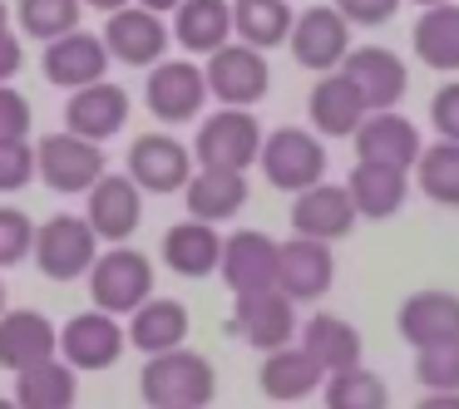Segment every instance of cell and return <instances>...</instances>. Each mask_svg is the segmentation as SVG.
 Masks as SVG:
<instances>
[{
  "mask_svg": "<svg viewBox=\"0 0 459 409\" xmlns=\"http://www.w3.org/2000/svg\"><path fill=\"white\" fill-rule=\"evenodd\" d=\"M35 237L40 227L21 208H0V267H15L25 251H35Z\"/></svg>",
  "mask_w": 459,
  "mask_h": 409,
  "instance_id": "39",
  "label": "cell"
},
{
  "mask_svg": "<svg viewBox=\"0 0 459 409\" xmlns=\"http://www.w3.org/2000/svg\"><path fill=\"white\" fill-rule=\"evenodd\" d=\"M104 70H109V45L100 35H65V40L45 45V80L60 84V89H90V84H104Z\"/></svg>",
  "mask_w": 459,
  "mask_h": 409,
  "instance_id": "15",
  "label": "cell"
},
{
  "mask_svg": "<svg viewBox=\"0 0 459 409\" xmlns=\"http://www.w3.org/2000/svg\"><path fill=\"white\" fill-rule=\"evenodd\" d=\"M0 409H21V405H15V399H0Z\"/></svg>",
  "mask_w": 459,
  "mask_h": 409,
  "instance_id": "51",
  "label": "cell"
},
{
  "mask_svg": "<svg viewBox=\"0 0 459 409\" xmlns=\"http://www.w3.org/2000/svg\"><path fill=\"white\" fill-rule=\"evenodd\" d=\"M291 326H297V311H291V301L281 296V291L238 296V306H232V330H238V340H247L252 350H267V355L287 350Z\"/></svg>",
  "mask_w": 459,
  "mask_h": 409,
  "instance_id": "14",
  "label": "cell"
},
{
  "mask_svg": "<svg viewBox=\"0 0 459 409\" xmlns=\"http://www.w3.org/2000/svg\"><path fill=\"white\" fill-rule=\"evenodd\" d=\"M429 124L439 129L445 143H459V80H449L445 89H435V99H429Z\"/></svg>",
  "mask_w": 459,
  "mask_h": 409,
  "instance_id": "41",
  "label": "cell"
},
{
  "mask_svg": "<svg viewBox=\"0 0 459 409\" xmlns=\"http://www.w3.org/2000/svg\"><path fill=\"white\" fill-rule=\"evenodd\" d=\"M129 178L149 192H173V188H188V149L169 133H143L134 139L129 149Z\"/></svg>",
  "mask_w": 459,
  "mask_h": 409,
  "instance_id": "18",
  "label": "cell"
},
{
  "mask_svg": "<svg viewBox=\"0 0 459 409\" xmlns=\"http://www.w3.org/2000/svg\"><path fill=\"white\" fill-rule=\"evenodd\" d=\"M25 133H30V104H25L15 89L0 84V143H5V139H25Z\"/></svg>",
  "mask_w": 459,
  "mask_h": 409,
  "instance_id": "42",
  "label": "cell"
},
{
  "mask_svg": "<svg viewBox=\"0 0 459 409\" xmlns=\"http://www.w3.org/2000/svg\"><path fill=\"white\" fill-rule=\"evenodd\" d=\"M198 163L203 168H218V173H242L252 158H262L267 139H262L257 119L247 109H218L212 119H203L198 129Z\"/></svg>",
  "mask_w": 459,
  "mask_h": 409,
  "instance_id": "3",
  "label": "cell"
},
{
  "mask_svg": "<svg viewBox=\"0 0 459 409\" xmlns=\"http://www.w3.org/2000/svg\"><path fill=\"white\" fill-rule=\"evenodd\" d=\"M232 25H238L242 45H252V50L281 45L291 30H297L287 0H238V5H232Z\"/></svg>",
  "mask_w": 459,
  "mask_h": 409,
  "instance_id": "34",
  "label": "cell"
},
{
  "mask_svg": "<svg viewBox=\"0 0 459 409\" xmlns=\"http://www.w3.org/2000/svg\"><path fill=\"white\" fill-rule=\"evenodd\" d=\"M301 345L316 355V365L326 375H346V370H360V336L351 320L341 316H311L301 326Z\"/></svg>",
  "mask_w": 459,
  "mask_h": 409,
  "instance_id": "26",
  "label": "cell"
},
{
  "mask_svg": "<svg viewBox=\"0 0 459 409\" xmlns=\"http://www.w3.org/2000/svg\"><path fill=\"white\" fill-rule=\"evenodd\" d=\"M80 385H74V365L65 360H50L40 370H25L15 375V405L21 409H70Z\"/></svg>",
  "mask_w": 459,
  "mask_h": 409,
  "instance_id": "33",
  "label": "cell"
},
{
  "mask_svg": "<svg viewBox=\"0 0 459 409\" xmlns=\"http://www.w3.org/2000/svg\"><path fill=\"white\" fill-rule=\"evenodd\" d=\"M143 399L153 409H208L218 395V375H212L208 355L198 350H169V355H153L139 375Z\"/></svg>",
  "mask_w": 459,
  "mask_h": 409,
  "instance_id": "1",
  "label": "cell"
},
{
  "mask_svg": "<svg viewBox=\"0 0 459 409\" xmlns=\"http://www.w3.org/2000/svg\"><path fill=\"white\" fill-rule=\"evenodd\" d=\"M94 237L100 232L90 227V217H70V212H60V217H50L40 227V237H35V261H40V271L50 281H74L80 271H90L94 261Z\"/></svg>",
  "mask_w": 459,
  "mask_h": 409,
  "instance_id": "6",
  "label": "cell"
},
{
  "mask_svg": "<svg viewBox=\"0 0 459 409\" xmlns=\"http://www.w3.org/2000/svg\"><path fill=\"white\" fill-rule=\"evenodd\" d=\"M321 379H326V370L316 365V355H311L307 345H287V350L262 360V389H267L272 399H281V405L311 395Z\"/></svg>",
  "mask_w": 459,
  "mask_h": 409,
  "instance_id": "30",
  "label": "cell"
},
{
  "mask_svg": "<svg viewBox=\"0 0 459 409\" xmlns=\"http://www.w3.org/2000/svg\"><path fill=\"white\" fill-rule=\"evenodd\" d=\"M420 188H425L429 202L439 208H459V143H445L439 139L435 149L420 153Z\"/></svg>",
  "mask_w": 459,
  "mask_h": 409,
  "instance_id": "36",
  "label": "cell"
},
{
  "mask_svg": "<svg viewBox=\"0 0 459 409\" xmlns=\"http://www.w3.org/2000/svg\"><path fill=\"white\" fill-rule=\"evenodd\" d=\"M395 326L420 350L445 345V340L459 336V296H449V291H415V296L400 301Z\"/></svg>",
  "mask_w": 459,
  "mask_h": 409,
  "instance_id": "19",
  "label": "cell"
},
{
  "mask_svg": "<svg viewBox=\"0 0 459 409\" xmlns=\"http://www.w3.org/2000/svg\"><path fill=\"white\" fill-rule=\"evenodd\" d=\"M370 119V104L346 74H321L316 89H311V124H316L326 139H356L360 124Z\"/></svg>",
  "mask_w": 459,
  "mask_h": 409,
  "instance_id": "23",
  "label": "cell"
},
{
  "mask_svg": "<svg viewBox=\"0 0 459 409\" xmlns=\"http://www.w3.org/2000/svg\"><path fill=\"white\" fill-rule=\"evenodd\" d=\"M238 30L232 25V5L228 0H183L178 15H173V35H178L183 50L193 55H218L228 50V35Z\"/></svg>",
  "mask_w": 459,
  "mask_h": 409,
  "instance_id": "25",
  "label": "cell"
},
{
  "mask_svg": "<svg viewBox=\"0 0 459 409\" xmlns=\"http://www.w3.org/2000/svg\"><path fill=\"white\" fill-rule=\"evenodd\" d=\"M420 5H429V11H435V5H449V0H420Z\"/></svg>",
  "mask_w": 459,
  "mask_h": 409,
  "instance_id": "50",
  "label": "cell"
},
{
  "mask_svg": "<svg viewBox=\"0 0 459 409\" xmlns=\"http://www.w3.org/2000/svg\"><path fill=\"white\" fill-rule=\"evenodd\" d=\"M183 336H188V311L183 301H149L143 311H134V326H129V340L134 350L143 355H169V350H183Z\"/></svg>",
  "mask_w": 459,
  "mask_h": 409,
  "instance_id": "29",
  "label": "cell"
},
{
  "mask_svg": "<svg viewBox=\"0 0 459 409\" xmlns=\"http://www.w3.org/2000/svg\"><path fill=\"white\" fill-rule=\"evenodd\" d=\"M242 202H247V178L242 173L198 168V178L188 183L193 222H228L232 212H242Z\"/></svg>",
  "mask_w": 459,
  "mask_h": 409,
  "instance_id": "31",
  "label": "cell"
},
{
  "mask_svg": "<svg viewBox=\"0 0 459 409\" xmlns=\"http://www.w3.org/2000/svg\"><path fill=\"white\" fill-rule=\"evenodd\" d=\"M40 173V149H30L25 139L0 143V192H15Z\"/></svg>",
  "mask_w": 459,
  "mask_h": 409,
  "instance_id": "40",
  "label": "cell"
},
{
  "mask_svg": "<svg viewBox=\"0 0 459 409\" xmlns=\"http://www.w3.org/2000/svg\"><path fill=\"white\" fill-rule=\"evenodd\" d=\"M222 281L238 296H262L281 286V242L267 232H238L222 247Z\"/></svg>",
  "mask_w": 459,
  "mask_h": 409,
  "instance_id": "5",
  "label": "cell"
},
{
  "mask_svg": "<svg viewBox=\"0 0 459 409\" xmlns=\"http://www.w3.org/2000/svg\"><path fill=\"white\" fill-rule=\"evenodd\" d=\"M15 70H21V45L11 30H0V80H11Z\"/></svg>",
  "mask_w": 459,
  "mask_h": 409,
  "instance_id": "44",
  "label": "cell"
},
{
  "mask_svg": "<svg viewBox=\"0 0 459 409\" xmlns=\"http://www.w3.org/2000/svg\"><path fill=\"white\" fill-rule=\"evenodd\" d=\"M203 74H208V94L222 99L228 109L257 104L262 94H267V84H272L267 60H262V50H252V45H228V50H218Z\"/></svg>",
  "mask_w": 459,
  "mask_h": 409,
  "instance_id": "10",
  "label": "cell"
},
{
  "mask_svg": "<svg viewBox=\"0 0 459 409\" xmlns=\"http://www.w3.org/2000/svg\"><path fill=\"white\" fill-rule=\"evenodd\" d=\"M40 178L55 192H94V183L104 178V149L90 139H74L70 129L50 133L40 143Z\"/></svg>",
  "mask_w": 459,
  "mask_h": 409,
  "instance_id": "7",
  "label": "cell"
},
{
  "mask_svg": "<svg viewBox=\"0 0 459 409\" xmlns=\"http://www.w3.org/2000/svg\"><path fill=\"white\" fill-rule=\"evenodd\" d=\"M94 11H109V15H119V11H129V5H124V0H90Z\"/></svg>",
  "mask_w": 459,
  "mask_h": 409,
  "instance_id": "47",
  "label": "cell"
},
{
  "mask_svg": "<svg viewBox=\"0 0 459 409\" xmlns=\"http://www.w3.org/2000/svg\"><path fill=\"white\" fill-rule=\"evenodd\" d=\"M390 389L376 370H346V375H331L326 385V409H385Z\"/></svg>",
  "mask_w": 459,
  "mask_h": 409,
  "instance_id": "37",
  "label": "cell"
},
{
  "mask_svg": "<svg viewBox=\"0 0 459 409\" xmlns=\"http://www.w3.org/2000/svg\"><path fill=\"white\" fill-rule=\"evenodd\" d=\"M90 227L109 242H124L143 217V198H139V183L134 178H119V173H104L90 192Z\"/></svg>",
  "mask_w": 459,
  "mask_h": 409,
  "instance_id": "24",
  "label": "cell"
},
{
  "mask_svg": "<svg viewBox=\"0 0 459 409\" xmlns=\"http://www.w3.org/2000/svg\"><path fill=\"white\" fill-rule=\"evenodd\" d=\"M351 55V21L331 5H311L297 15V30H291V60L301 70H336Z\"/></svg>",
  "mask_w": 459,
  "mask_h": 409,
  "instance_id": "8",
  "label": "cell"
},
{
  "mask_svg": "<svg viewBox=\"0 0 459 409\" xmlns=\"http://www.w3.org/2000/svg\"><path fill=\"white\" fill-rule=\"evenodd\" d=\"M124 340L129 330L109 316V311H84V316H70L60 330V350L65 365L74 370H109L114 360L124 355Z\"/></svg>",
  "mask_w": 459,
  "mask_h": 409,
  "instance_id": "9",
  "label": "cell"
},
{
  "mask_svg": "<svg viewBox=\"0 0 459 409\" xmlns=\"http://www.w3.org/2000/svg\"><path fill=\"white\" fill-rule=\"evenodd\" d=\"M139 5H143V11H153V15H159V11H178L183 0H139Z\"/></svg>",
  "mask_w": 459,
  "mask_h": 409,
  "instance_id": "46",
  "label": "cell"
},
{
  "mask_svg": "<svg viewBox=\"0 0 459 409\" xmlns=\"http://www.w3.org/2000/svg\"><path fill=\"white\" fill-rule=\"evenodd\" d=\"M356 198L351 188H336V183H316L307 188L297 202H291V232L297 237H311V242H336L356 227Z\"/></svg>",
  "mask_w": 459,
  "mask_h": 409,
  "instance_id": "11",
  "label": "cell"
},
{
  "mask_svg": "<svg viewBox=\"0 0 459 409\" xmlns=\"http://www.w3.org/2000/svg\"><path fill=\"white\" fill-rule=\"evenodd\" d=\"M262 173H267L272 188L281 192H307L321 183V173H326V149L316 143V133L307 129H277L267 139V149H262Z\"/></svg>",
  "mask_w": 459,
  "mask_h": 409,
  "instance_id": "4",
  "label": "cell"
},
{
  "mask_svg": "<svg viewBox=\"0 0 459 409\" xmlns=\"http://www.w3.org/2000/svg\"><path fill=\"white\" fill-rule=\"evenodd\" d=\"M346 188H351V198H356L360 217H395L405 192H410V183L400 168H385V163H356Z\"/></svg>",
  "mask_w": 459,
  "mask_h": 409,
  "instance_id": "28",
  "label": "cell"
},
{
  "mask_svg": "<svg viewBox=\"0 0 459 409\" xmlns=\"http://www.w3.org/2000/svg\"><path fill=\"white\" fill-rule=\"evenodd\" d=\"M415 55L429 70H459V5H435L415 21Z\"/></svg>",
  "mask_w": 459,
  "mask_h": 409,
  "instance_id": "32",
  "label": "cell"
},
{
  "mask_svg": "<svg viewBox=\"0 0 459 409\" xmlns=\"http://www.w3.org/2000/svg\"><path fill=\"white\" fill-rule=\"evenodd\" d=\"M5 316H11V311H5V286H0V320H5Z\"/></svg>",
  "mask_w": 459,
  "mask_h": 409,
  "instance_id": "48",
  "label": "cell"
},
{
  "mask_svg": "<svg viewBox=\"0 0 459 409\" xmlns=\"http://www.w3.org/2000/svg\"><path fill=\"white\" fill-rule=\"evenodd\" d=\"M395 5H400V0H336V11L346 15V21H356V25L390 21V15H395Z\"/></svg>",
  "mask_w": 459,
  "mask_h": 409,
  "instance_id": "43",
  "label": "cell"
},
{
  "mask_svg": "<svg viewBox=\"0 0 459 409\" xmlns=\"http://www.w3.org/2000/svg\"><path fill=\"white\" fill-rule=\"evenodd\" d=\"M336 281V261H331L326 242H311V237H291L281 242V296L287 301H316L331 291Z\"/></svg>",
  "mask_w": 459,
  "mask_h": 409,
  "instance_id": "17",
  "label": "cell"
},
{
  "mask_svg": "<svg viewBox=\"0 0 459 409\" xmlns=\"http://www.w3.org/2000/svg\"><path fill=\"white\" fill-rule=\"evenodd\" d=\"M5 15H11V11H5V0H0V30H5Z\"/></svg>",
  "mask_w": 459,
  "mask_h": 409,
  "instance_id": "49",
  "label": "cell"
},
{
  "mask_svg": "<svg viewBox=\"0 0 459 409\" xmlns=\"http://www.w3.org/2000/svg\"><path fill=\"white\" fill-rule=\"evenodd\" d=\"M341 74L366 94V104L376 114H390L405 99V64H400V55L385 50V45H360V50H351L346 64H341Z\"/></svg>",
  "mask_w": 459,
  "mask_h": 409,
  "instance_id": "13",
  "label": "cell"
},
{
  "mask_svg": "<svg viewBox=\"0 0 459 409\" xmlns=\"http://www.w3.org/2000/svg\"><path fill=\"white\" fill-rule=\"evenodd\" d=\"M356 153H360V163H385V168H400L405 173L410 163H420V133H415V124L405 119V114H370L366 124H360V133H356Z\"/></svg>",
  "mask_w": 459,
  "mask_h": 409,
  "instance_id": "21",
  "label": "cell"
},
{
  "mask_svg": "<svg viewBox=\"0 0 459 409\" xmlns=\"http://www.w3.org/2000/svg\"><path fill=\"white\" fill-rule=\"evenodd\" d=\"M222 247L228 242L208 227V222H178L163 237V261H169L178 277H208L212 267H222Z\"/></svg>",
  "mask_w": 459,
  "mask_h": 409,
  "instance_id": "27",
  "label": "cell"
},
{
  "mask_svg": "<svg viewBox=\"0 0 459 409\" xmlns=\"http://www.w3.org/2000/svg\"><path fill=\"white\" fill-rule=\"evenodd\" d=\"M143 99H149L153 119L183 124V119H193V114L203 109V99H208V74H203L198 64H188V60H163L159 70L149 74Z\"/></svg>",
  "mask_w": 459,
  "mask_h": 409,
  "instance_id": "12",
  "label": "cell"
},
{
  "mask_svg": "<svg viewBox=\"0 0 459 409\" xmlns=\"http://www.w3.org/2000/svg\"><path fill=\"white\" fill-rule=\"evenodd\" d=\"M55 326L40 311H11L0 320V365L25 375V370H40L55 360Z\"/></svg>",
  "mask_w": 459,
  "mask_h": 409,
  "instance_id": "20",
  "label": "cell"
},
{
  "mask_svg": "<svg viewBox=\"0 0 459 409\" xmlns=\"http://www.w3.org/2000/svg\"><path fill=\"white\" fill-rule=\"evenodd\" d=\"M104 45H109L114 60H124V64H153V70H159L163 50H169V30H163L159 15L139 5V11L109 15V25H104Z\"/></svg>",
  "mask_w": 459,
  "mask_h": 409,
  "instance_id": "22",
  "label": "cell"
},
{
  "mask_svg": "<svg viewBox=\"0 0 459 409\" xmlns=\"http://www.w3.org/2000/svg\"><path fill=\"white\" fill-rule=\"evenodd\" d=\"M149 291H153V267L129 247L104 251L90 271V296H94V306L109 311V316H134V311H143L153 301Z\"/></svg>",
  "mask_w": 459,
  "mask_h": 409,
  "instance_id": "2",
  "label": "cell"
},
{
  "mask_svg": "<svg viewBox=\"0 0 459 409\" xmlns=\"http://www.w3.org/2000/svg\"><path fill=\"white\" fill-rule=\"evenodd\" d=\"M124 119H129V94H124L119 84H109V80L70 94V104H65V124H70V133L74 139H90V143L114 139V133L124 129Z\"/></svg>",
  "mask_w": 459,
  "mask_h": 409,
  "instance_id": "16",
  "label": "cell"
},
{
  "mask_svg": "<svg viewBox=\"0 0 459 409\" xmlns=\"http://www.w3.org/2000/svg\"><path fill=\"white\" fill-rule=\"evenodd\" d=\"M415 379L429 395H459V336L415 355Z\"/></svg>",
  "mask_w": 459,
  "mask_h": 409,
  "instance_id": "38",
  "label": "cell"
},
{
  "mask_svg": "<svg viewBox=\"0 0 459 409\" xmlns=\"http://www.w3.org/2000/svg\"><path fill=\"white\" fill-rule=\"evenodd\" d=\"M80 5L84 0H21V5H15V21H21L25 35L55 45V40L80 30Z\"/></svg>",
  "mask_w": 459,
  "mask_h": 409,
  "instance_id": "35",
  "label": "cell"
},
{
  "mask_svg": "<svg viewBox=\"0 0 459 409\" xmlns=\"http://www.w3.org/2000/svg\"><path fill=\"white\" fill-rule=\"evenodd\" d=\"M415 409H459V395H425Z\"/></svg>",
  "mask_w": 459,
  "mask_h": 409,
  "instance_id": "45",
  "label": "cell"
}]
</instances>
